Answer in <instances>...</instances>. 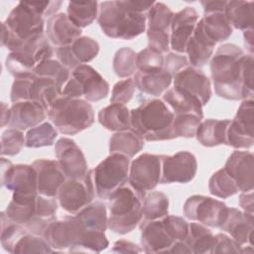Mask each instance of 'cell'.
Wrapping results in <instances>:
<instances>
[{
  "label": "cell",
  "mask_w": 254,
  "mask_h": 254,
  "mask_svg": "<svg viewBox=\"0 0 254 254\" xmlns=\"http://www.w3.org/2000/svg\"><path fill=\"white\" fill-rule=\"evenodd\" d=\"M189 60L186 56L179 53H168L164 58V69L172 76L177 74L180 70L188 66Z\"/></svg>",
  "instance_id": "53"
},
{
  "label": "cell",
  "mask_w": 254,
  "mask_h": 254,
  "mask_svg": "<svg viewBox=\"0 0 254 254\" xmlns=\"http://www.w3.org/2000/svg\"><path fill=\"white\" fill-rule=\"evenodd\" d=\"M98 53V43L86 36L79 37L70 45L57 47L56 49L58 61L68 69H73L80 64L89 63L96 58Z\"/></svg>",
  "instance_id": "20"
},
{
  "label": "cell",
  "mask_w": 254,
  "mask_h": 254,
  "mask_svg": "<svg viewBox=\"0 0 254 254\" xmlns=\"http://www.w3.org/2000/svg\"><path fill=\"white\" fill-rule=\"evenodd\" d=\"M62 94V89L52 78L33 74L30 79L29 100L40 102L47 111L53 102Z\"/></svg>",
  "instance_id": "31"
},
{
  "label": "cell",
  "mask_w": 254,
  "mask_h": 254,
  "mask_svg": "<svg viewBox=\"0 0 254 254\" xmlns=\"http://www.w3.org/2000/svg\"><path fill=\"white\" fill-rule=\"evenodd\" d=\"M98 121L109 131L120 132L131 129L130 110L119 103H111L100 109Z\"/></svg>",
  "instance_id": "32"
},
{
  "label": "cell",
  "mask_w": 254,
  "mask_h": 254,
  "mask_svg": "<svg viewBox=\"0 0 254 254\" xmlns=\"http://www.w3.org/2000/svg\"><path fill=\"white\" fill-rule=\"evenodd\" d=\"M97 21L107 37L132 40L145 31L147 17L129 9L125 1H103L99 3Z\"/></svg>",
  "instance_id": "5"
},
{
  "label": "cell",
  "mask_w": 254,
  "mask_h": 254,
  "mask_svg": "<svg viewBox=\"0 0 254 254\" xmlns=\"http://www.w3.org/2000/svg\"><path fill=\"white\" fill-rule=\"evenodd\" d=\"M241 48L223 44L210 61V73L216 95L227 100L247 99L242 81Z\"/></svg>",
  "instance_id": "1"
},
{
  "label": "cell",
  "mask_w": 254,
  "mask_h": 254,
  "mask_svg": "<svg viewBox=\"0 0 254 254\" xmlns=\"http://www.w3.org/2000/svg\"><path fill=\"white\" fill-rule=\"evenodd\" d=\"M75 215L88 230L105 232L107 228V210L100 201L90 202Z\"/></svg>",
  "instance_id": "38"
},
{
  "label": "cell",
  "mask_w": 254,
  "mask_h": 254,
  "mask_svg": "<svg viewBox=\"0 0 254 254\" xmlns=\"http://www.w3.org/2000/svg\"><path fill=\"white\" fill-rule=\"evenodd\" d=\"M239 204L245 212L253 214V192L245 191L239 195Z\"/></svg>",
  "instance_id": "58"
},
{
  "label": "cell",
  "mask_w": 254,
  "mask_h": 254,
  "mask_svg": "<svg viewBox=\"0 0 254 254\" xmlns=\"http://www.w3.org/2000/svg\"><path fill=\"white\" fill-rule=\"evenodd\" d=\"M200 4L203 8L204 14L221 12L224 13L227 1H217V0H204L200 1Z\"/></svg>",
  "instance_id": "56"
},
{
  "label": "cell",
  "mask_w": 254,
  "mask_h": 254,
  "mask_svg": "<svg viewBox=\"0 0 254 254\" xmlns=\"http://www.w3.org/2000/svg\"><path fill=\"white\" fill-rule=\"evenodd\" d=\"M227 210L228 207L224 202L198 194L190 196L184 204V214L187 218L215 228L221 226L227 215Z\"/></svg>",
  "instance_id": "16"
},
{
  "label": "cell",
  "mask_w": 254,
  "mask_h": 254,
  "mask_svg": "<svg viewBox=\"0 0 254 254\" xmlns=\"http://www.w3.org/2000/svg\"><path fill=\"white\" fill-rule=\"evenodd\" d=\"M154 3V1H125V4L129 9L139 13H145L146 11H149Z\"/></svg>",
  "instance_id": "57"
},
{
  "label": "cell",
  "mask_w": 254,
  "mask_h": 254,
  "mask_svg": "<svg viewBox=\"0 0 254 254\" xmlns=\"http://www.w3.org/2000/svg\"><path fill=\"white\" fill-rule=\"evenodd\" d=\"M137 54L130 48L119 49L113 58L112 65L115 74L121 78L129 77L135 73Z\"/></svg>",
  "instance_id": "46"
},
{
  "label": "cell",
  "mask_w": 254,
  "mask_h": 254,
  "mask_svg": "<svg viewBox=\"0 0 254 254\" xmlns=\"http://www.w3.org/2000/svg\"><path fill=\"white\" fill-rule=\"evenodd\" d=\"M55 155L66 179H80L87 173V162L76 143L63 137L56 142Z\"/></svg>",
  "instance_id": "19"
},
{
  "label": "cell",
  "mask_w": 254,
  "mask_h": 254,
  "mask_svg": "<svg viewBox=\"0 0 254 254\" xmlns=\"http://www.w3.org/2000/svg\"><path fill=\"white\" fill-rule=\"evenodd\" d=\"M66 15L76 27L82 29L89 26L98 16V3L97 1L68 2Z\"/></svg>",
  "instance_id": "39"
},
{
  "label": "cell",
  "mask_w": 254,
  "mask_h": 254,
  "mask_svg": "<svg viewBox=\"0 0 254 254\" xmlns=\"http://www.w3.org/2000/svg\"><path fill=\"white\" fill-rule=\"evenodd\" d=\"M32 166L37 173L38 193L47 197H56L61 186L66 180L57 160L39 159Z\"/></svg>",
  "instance_id": "21"
},
{
  "label": "cell",
  "mask_w": 254,
  "mask_h": 254,
  "mask_svg": "<svg viewBox=\"0 0 254 254\" xmlns=\"http://www.w3.org/2000/svg\"><path fill=\"white\" fill-rule=\"evenodd\" d=\"M201 122V118L194 114H180L175 115L174 131L176 137L192 138L195 136L197 127Z\"/></svg>",
  "instance_id": "48"
},
{
  "label": "cell",
  "mask_w": 254,
  "mask_h": 254,
  "mask_svg": "<svg viewBox=\"0 0 254 254\" xmlns=\"http://www.w3.org/2000/svg\"><path fill=\"white\" fill-rule=\"evenodd\" d=\"M34 73L39 76L52 78L61 89H63L70 77L69 69L64 66L58 60L53 59L38 64L34 69Z\"/></svg>",
  "instance_id": "44"
},
{
  "label": "cell",
  "mask_w": 254,
  "mask_h": 254,
  "mask_svg": "<svg viewBox=\"0 0 254 254\" xmlns=\"http://www.w3.org/2000/svg\"><path fill=\"white\" fill-rule=\"evenodd\" d=\"M45 20L28 1H20L2 22L1 45L11 52L20 51L31 40L44 35Z\"/></svg>",
  "instance_id": "4"
},
{
  "label": "cell",
  "mask_w": 254,
  "mask_h": 254,
  "mask_svg": "<svg viewBox=\"0 0 254 254\" xmlns=\"http://www.w3.org/2000/svg\"><path fill=\"white\" fill-rule=\"evenodd\" d=\"M215 45L196 23L193 33L186 46V53L189 56L190 64L197 68L203 66L211 58Z\"/></svg>",
  "instance_id": "28"
},
{
  "label": "cell",
  "mask_w": 254,
  "mask_h": 254,
  "mask_svg": "<svg viewBox=\"0 0 254 254\" xmlns=\"http://www.w3.org/2000/svg\"><path fill=\"white\" fill-rule=\"evenodd\" d=\"M144 197L130 186L116 190L109 197L107 227L114 233L127 234L141 222Z\"/></svg>",
  "instance_id": "8"
},
{
  "label": "cell",
  "mask_w": 254,
  "mask_h": 254,
  "mask_svg": "<svg viewBox=\"0 0 254 254\" xmlns=\"http://www.w3.org/2000/svg\"><path fill=\"white\" fill-rule=\"evenodd\" d=\"M6 68L15 77H26L34 73L38 62L33 54L25 52H11L5 61Z\"/></svg>",
  "instance_id": "40"
},
{
  "label": "cell",
  "mask_w": 254,
  "mask_h": 254,
  "mask_svg": "<svg viewBox=\"0 0 254 254\" xmlns=\"http://www.w3.org/2000/svg\"><path fill=\"white\" fill-rule=\"evenodd\" d=\"M1 185L13 194H38L37 173L32 165H13L9 160L1 158Z\"/></svg>",
  "instance_id": "17"
},
{
  "label": "cell",
  "mask_w": 254,
  "mask_h": 254,
  "mask_svg": "<svg viewBox=\"0 0 254 254\" xmlns=\"http://www.w3.org/2000/svg\"><path fill=\"white\" fill-rule=\"evenodd\" d=\"M254 143V101L253 98L243 99L235 117L230 120L226 133L225 144L235 149H248Z\"/></svg>",
  "instance_id": "15"
},
{
  "label": "cell",
  "mask_w": 254,
  "mask_h": 254,
  "mask_svg": "<svg viewBox=\"0 0 254 254\" xmlns=\"http://www.w3.org/2000/svg\"><path fill=\"white\" fill-rule=\"evenodd\" d=\"M254 157L249 151H234L227 159L224 170L233 179L239 191L253 190Z\"/></svg>",
  "instance_id": "24"
},
{
  "label": "cell",
  "mask_w": 254,
  "mask_h": 254,
  "mask_svg": "<svg viewBox=\"0 0 254 254\" xmlns=\"http://www.w3.org/2000/svg\"><path fill=\"white\" fill-rule=\"evenodd\" d=\"M215 236V243L212 249V253H239L241 252V246L233 240L231 237L218 233Z\"/></svg>",
  "instance_id": "54"
},
{
  "label": "cell",
  "mask_w": 254,
  "mask_h": 254,
  "mask_svg": "<svg viewBox=\"0 0 254 254\" xmlns=\"http://www.w3.org/2000/svg\"><path fill=\"white\" fill-rule=\"evenodd\" d=\"M25 145L24 134L21 130L8 129L1 136V156H15Z\"/></svg>",
  "instance_id": "47"
},
{
  "label": "cell",
  "mask_w": 254,
  "mask_h": 254,
  "mask_svg": "<svg viewBox=\"0 0 254 254\" xmlns=\"http://www.w3.org/2000/svg\"><path fill=\"white\" fill-rule=\"evenodd\" d=\"M131 129L146 141L177 138L174 131L175 114L161 99H146L130 111Z\"/></svg>",
  "instance_id": "3"
},
{
  "label": "cell",
  "mask_w": 254,
  "mask_h": 254,
  "mask_svg": "<svg viewBox=\"0 0 254 254\" xmlns=\"http://www.w3.org/2000/svg\"><path fill=\"white\" fill-rule=\"evenodd\" d=\"M196 171V158L189 151H180L173 156L162 155L160 184L190 183L195 177Z\"/></svg>",
  "instance_id": "18"
},
{
  "label": "cell",
  "mask_w": 254,
  "mask_h": 254,
  "mask_svg": "<svg viewBox=\"0 0 254 254\" xmlns=\"http://www.w3.org/2000/svg\"><path fill=\"white\" fill-rule=\"evenodd\" d=\"M162 155L144 153L137 157L129 168L128 183L140 195L154 190L161 181Z\"/></svg>",
  "instance_id": "14"
},
{
  "label": "cell",
  "mask_w": 254,
  "mask_h": 254,
  "mask_svg": "<svg viewBox=\"0 0 254 254\" xmlns=\"http://www.w3.org/2000/svg\"><path fill=\"white\" fill-rule=\"evenodd\" d=\"M169 213V198L162 191H151L145 195L142 205L143 220H156Z\"/></svg>",
  "instance_id": "41"
},
{
  "label": "cell",
  "mask_w": 254,
  "mask_h": 254,
  "mask_svg": "<svg viewBox=\"0 0 254 254\" xmlns=\"http://www.w3.org/2000/svg\"><path fill=\"white\" fill-rule=\"evenodd\" d=\"M163 98L173 109L175 115L194 114L201 119L203 118V110L200 101L182 88L174 86L168 89L164 93Z\"/></svg>",
  "instance_id": "29"
},
{
  "label": "cell",
  "mask_w": 254,
  "mask_h": 254,
  "mask_svg": "<svg viewBox=\"0 0 254 254\" xmlns=\"http://www.w3.org/2000/svg\"><path fill=\"white\" fill-rule=\"evenodd\" d=\"M184 241L190 253H212L215 243V236L212 234L211 230H209L203 224L190 222L189 223L188 235Z\"/></svg>",
  "instance_id": "36"
},
{
  "label": "cell",
  "mask_w": 254,
  "mask_h": 254,
  "mask_svg": "<svg viewBox=\"0 0 254 254\" xmlns=\"http://www.w3.org/2000/svg\"><path fill=\"white\" fill-rule=\"evenodd\" d=\"M144 148V139L132 129L113 134L109 140V152L134 157Z\"/></svg>",
  "instance_id": "37"
},
{
  "label": "cell",
  "mask_w": 254,
  "mask_h": 254,
  "mask_svg": "<svg viewBox=\"0 0 254 254\" xmlns=\"http://www.w3.org/2000/svg\"><path fill=\"white\" fill-rule=\"evenodd\" d=\"M136 66L139 71H152L161 69L164 66L163 54L151 48H146L137 54Z\"/></svg>",
  "instance_id": "49"
},
{
  "label": "cell",
  "mask_w": 254,
  "mask_h": 254,
  "mask_svg": "<svg viewBox=\"0 0 254 254\" xmlns=\"http://www.w3.org/2000/svg\"><path fill=\"white\" fill-rule=\"evenodd\" d=\"M230 120L205 119L200 122L195 137L196 140L204 147H214L225 144V133Z\"/></svg>",
  "instance_id": "34"
},
{
  "label": "cell",
  "mask_w": 254,
  "mask_h": 254,
  "mask_svg": "<svg viewBox=\"0 0 254 254\" xmlns=\"http://www.w3.org/2000/svg\"><path fill=\"white\" fill-rule=\"evenodd\" d=\"M48 116L47 109L38 101L26 100L12 104L8 126L12 129L27 130L40 125Z\"/></svg>",
  "instance_id": "25"
},
{
  "label": "cell",
  "mask_w": 254,
  "mask_h": 254,
  "mask_svg": "<svg viewBox=\"0 0 254 254\" xmlns=\"http://www.w3.org/2000/svg\"><path fill=\"white\" fill-rule=\"evenodd\" d=\"M129 164L130 158L127 156L111 153L91 170L95 195L108 199L116 190L125 186L129 177Z\"/></svg>",
  "instance_id": "10"
},
{
  "label": "cell",
  "mask_w": 254,
  "mask_h": 254,
  "mask_svg": "<svg viewBox=\"0 0 254 254\" xmlns=\"http://www.w3.org/2000/svg\"><path fill=\"white\" fill-rule=\"evenodd\" d=\"M174 86L182 88L195 96L205 105L212 94L209 78L203 71L192 65H188L174 75Z\"/></svg>",
  "instance_id": "22"
},
{
  "label": "cell",
  "mask_w": 254,
  "mask_h": 254,
  "mask_svg": "<svg viewBox=\"0 0 254 254\" xmlns=\"http://www.w3.org/2000/svg\"><path fill=\"white\" fill-rule=\"evenodd\" d=\"M48 117L58 132L75 135L93 124L94 111L86 100L61 94L49 108Z\"/></svg>",
  "instance_id": "7"
},
{
  "label": "cell",
  "mask_w": 254,
  "mask_h": 254,
  "mask_svg": "<svg viewBox=\"0 0 254 254\" xmlns=\"http://www.w3.org/2000/svg\"><path fill=\"white\" fill-rule=\"evenodd\" d=\"M1 245L9 253H50L52 247L44 236L35 234L11 221L1 212Z\"/></svg>",
  "instance_id": "12"
},
{
  "label": "cell",
  "mask_w": 254,
  "mask_h": 254,
  "mask_svg": "<svg viewBox=\"0 0 254 254\" xmlns=\"http://www.w3.org/2000/svg\"><path fill=\"white\" fill-rule=\"evenodd\" d=\"M148 48H151L161 54L167 53L170 49V36L165 31L147 30Z\"/></svg>",
  "instance_id": "52"
},
{
  "label": "cell",
  "mask_w": 254,
  "mask_h": 254,
  "mask_svg": "<svg viewBox=\"0 0 254 254\" xmlns=\"http://www.w3.org/2000/svg\"><path fill=\"white\" fill-rule=\"evenodd\" d=\"M57 136V129L50 122H44L27 131L25 136V146L28 148L52 146Z\"/></svg>",
  "instance_id": "42"
},
{
  "label": "cell",
  "mask_w": 254,
  "mask_h": 254,
  "mask_svg": "<svg viewBox=\"0 0 254 254\" xmlns=\"http://www.w3.org/2000/svg\"><path fill=\"white\" fill-rule=\"evenodd\" d=\"M203 33L215 44L226 41L232 34V27L224 13L204 14L197 22Z\"/></svg>",
  "instance_id": "35"
},
{
  "label": "cell",
  "mask_w": 254,
  "mask_h": 254,
  "mask_svg": "<svg viewBox=\"0 0 254 254\" xmlns=\"http://www.w3.org/2000/svg\"><path fill=\"white\" fill-rule=\"evenodd\" d=\"M93 231L85 228L76 215H66L52 222L45 231L44 237L55 250L87 252Z\"/></svg>",
  "instance_id": "9"
},
{
  "label": "cell",
  "mask_w": 254,
  "mask_h": 254,
  "mask_svg": "<svg viewBox=\"0 0 254 254\" xmlns=\"http://www.w3.org/2000/svg\"><path fill=\"white\" fill-rule=\"evenodd\" d=\"M111 251L116 253H140L143 251V248H140L137 244L128 240L120 239L114 243Z\"/></svg>",
  "instance_id": "55"
},
{
  "label": "cell",
  "mask_w": 254,
  "mask_h": 254,
  "mask_svg": "<svg viewBox=\"0 0 254 254\" xmlns=\"http://www.w3.org/2000/svg\"><path fill=\"white\" fill-rule=\"evenodd\" d=\"M57 210L58 202L54 197L41 194H13L5 214L11 221L35 234L44 236L49 225L57 219Z\"/></svg>",
  "instance_id": "2"
},
{
  "label": "cell",
  "mask_w": 254,
  "mask_h": 254,
  "mask_svg": "<svg viewBox=\"0 0 254 254\" xmlns=\"http://www.w3.org/2000/svg\"><path fill=\"white\" fill-rule=\"evenodd\" d=\"M253 57L252 55H245L242 57V81L247 99L253 98L254 83H253Z\"/></svg>",
  "instance_id": "51"
},
{
  "label": "cell",
  "mask_w": 254,
  "mask_h": 254,
  "mask_svg": "<svg viewBox=\"0 0 254 254\" xmlns=\"http://www.w3.org/2000/svg\"><path fill=\"white\" fill-rule=\"evenodd\" d=\"M81 29L76 27L65 13H58L48 19L47 36L49 41L57 47L72 44L81 37Z\"/></svg>",
  "instance_id": "27"
},
{
  "label": "cell",
  "mask_w": 254,
  "mask_h": 254,
  "mask_svg": "<svg viewBox=\"0 0 254 254\" xmlns=\"http://www.w3.org/2000/svg\"><path fill=\"white\" fill-rule=\"evenodd\" d=\"M109 93V84L91 65L80 64L71 70L69 79L62 89V95L70 98L83 96L87 101L96 102Z\"/></svg>",
  "instance_id": "11"
},
{
  "label": "cell",
  "mask_w": 254,
  "mask_h": 254,
  "mask_svg": "<svg viewBox=\"0 0 254 254\" xmlns=\"http://www.w3.org/2000/svg\"><path fill=\"white\" fill-rule=\"evenodd\" d=\"M146 17L148 21L147 30L169 32L174 13L166 4L162 2H155L148 11Z\"/></svg>",
  "instance_id": "45"
},
{
  "label": "cell",
  "mask_w": 254,
  "mask_h": 254,
  "mask_svg": "<svg viewBox=\"0 0 254 254\" xmlns=\"http://www.w3.org/2000/svg\"><path fill=\"white\" fill-rule=\"evenodd\" d=\"M221 230L230 234L231 238L235 240L241 247L253 246V214L248 212H242L241 210L228 207L227 215L219 227Z\"/></svg>",
  "instance_id": "26"
},
{
  "label": "cell",
  "mask_w": 254,
  "mask_h": 254,
  "mask_svg": "<svg viewBox=\"0 0 254 254\" xmlns=\"http://www.w3.org/2000/svg\"><path fill=\"white\" fill-rule=\"evenodd\" d=\"M141 243L146 253L167 252L188 235L189 223L180 216L167 215L161 219L143 220L140 224Z\"/></svg>",
  "instance_id": "6"
},
{
  "label": "cell",
  "mask_w": 254,
  "mask_h": 254,
  "mask_svg": "<svg viewBox=\"0 0 254 254\" xmlns=\"http://www.w3.org/2000/svg\"><path fill=\"white\" fill-rule=\"evenodd\" d=\"M243 37H244V44L247 48V50L249 51L250 55H253V51H254V42H253V29L251 30H247L244 31L243 33Z\"/></svg>",
  "instance_id": "59"
},
{
  "label": "cell",
  "mask_w": 254,
  "mask_h": 254,
  "mask_svg": "<svg viewBox=\"0 0 254 254\" xmlns=\"http://www.w3.org/2000/svg\"><path fill=\"white\" fill-rule=\"evenodd\" d=\"M209 192L220 198H227L239 191L233 179L224 169H219L212 174L208 181Z\"/></svg>",
  "instance_id": "43"
},
{
  "label": "cell",
  "mask_w": 254,
  "mask_h": 254,
  "mask_svg": "<svg viewBox=\"0 0 254 254\" xmlns=\"http://www.w3.org/2000/svg\"><path fill=\"white\" fill-rule=\"evenodd\" d=\"M198 20V13L193 7L188 6L183 10L174 14L171 23V36L170 46L171 48L179 53H186V46Z\"/></svg>",
  "instance_id": "23"
},
{
  "label": "cell",
  "mask_w": 254,
  "mask_h": 254,
  "mask_svg": "<svg viewBox=\"0 0 254 254\" xmlns=\"http://www.w3.org/2000/svg\"><path fill=\"white\" fill-rule=\"evenodd\" d=\"M173 76L163 68L152 71H137L134 75L136 87L142 92L159 96L171 85Z\"/></svg>",
  "instance_id": "30"
},
{
  "label": "cell",
  "mask_w": 254,
  "mask_h": 254,
  "mask_svg": "<svg viewBox=\"0 0 254 254\" xmlns=\"http://www.w3.org/2000/svg\"><path fill=\"white\" fill-rule=\"evenodd\" d=\"M254 3L252 1L232 0L227 1L224 14L231 27L247 31L254 25Z\"/></svg>",
  "instance_id": "33"
},
{
  "label": "cell",
  "mask_w": 254,
  "mask_h": 254,
  "mask_svg": "<svg viewBox=\"0 0 254 254\" xmlns=\"http://www.w3.org/2000/svg\"><path fill=\"white\" fill-rule=\"evenodd\" d=\"M135 88L136 84L134 78L128 77L126 79L119 80L112 88L110 102L125 105L132 99L135 93Z\"/></svg>",
  "instance_id": "50"
},
{
  "label": "cell",
  "mask_w": 254,
  "mask_h": 254,
  "mask_svg": "<svg viewBox=\"0 0 254 254\" xmlns=\"http://www.w3.org/2000/svg\"><path fill=\"white\" fill-rule=\"evenodd\" d=\"M2 112H1V127H4L6 125L9 124V120H10V109L8 108V106L2 102Z\"/></svg>",
  "instance_id": "60"
},
{
  "label": "cell",
  "mask_w": 254,
  "mask_h": 254,
  "mask_svg": "<svg viewBox=\"0 0 254 254\" xmlns=\"http://www.w3.org/2000/svg\"><path fill=\"white\" fill-rule=\"evenodd\" d=\"M94 196L96 195L91 170H88L80 179H66L57 195L62 208L70 214H76L92 202Z\"/></svg>",
  "instance_id": "13"
}]
</instances>
